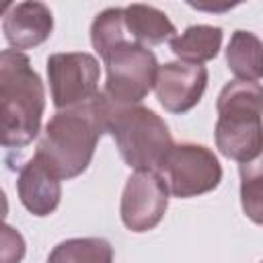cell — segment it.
Returning <instances> with one entry per match:
<instances>
[{
  "instance_id": "cell-8",
  "label": "cell",
  "mask_w": 263,
  "mask_h": 263,
  "mask_svg": "<svg viewBox=\"0 0 263 263\" xmlns=\"http://www.w3.org/2000/svg\"><path fill=\"white\" fill-rule=\"evenodd\" d=\"M168 185L158 171H136L123 187L119 214L132 232H148L160 224L168 208Z\"/></svg>"
},
{
  "instance_id": "cell-4",
  "label": "cell",
  "mask_w": 263,
  "mask_h": 263,
  "mask_svg": "<svg viewBox=\"0 0 263 263\" xmlns=\"http://www.w3.org/2000/svg\"><path fill=\"white\" fill-rule=\"evenodd\" d=\"M109 134L123 162L134 171H160L175 146L166 121L142 105L111 107Z\"/></svg>"
},
{
  "instance_id": "cell-10",
  "label": "cell",
  "mask_w": 263,
  "mask_h": 263,
  "mask_svg": "<svg viewBox=\"0 0 263 263\" xmlns=\"http://www.w3.org/2000/svg\"><path fill=\"white\" fill-rule=\"evenodd\" d=\"M53 31V14L47 4L27 0L12 4L2 21V33L8 45L16 51L31 49L49 39Z\"/></svg>"
},
{
  "instance_id": "cell-16",
  "label": "cell",
  "mask_w": 263,
  "mask_h": 263,
  "mask_svg": "<svg viewBox=\"0 0 263 263\" xmlns=\"http://www.w3.org/2000/svg\"><path fill=\"white\" fill-rule=\"evenodd\" d=\"M125 41H129V35L125 29L123 8L113 6L95 16L90 25V43L101 58H105L107 53H111L115 47H119Z\"/></svg>"
},
{
  "instance_id": "cell-14",
  "label": "cell",
  "mask_w": 263,
  "mask_h": 263,
  "mask_svg": "<svg viewBox=\"0 0 263 263\" xmlns=\"http://www.w3.org/2000/svg\"><path fill=\"white\" fill-rule=\"evenodd\" d=\"M228 70L238 80L257 82L263 78V41L245 29L232 33L226 47Z\"/></svg>"
},
{
  "instance_id": "cell-15",
  "label": "cell",
  "mask_w": 263,
  "mask_h": 263,
  "mask_svg": "<svg viewBox=\"0 0 263 263\" xmlns=\"http://www.w3.org/2000/svg\"><path fill=\"white\" fill-rule=\"evenodd\" d=\"M47 263H113V247L99 236L68 238L51 249Z\"/></svg>"
},
{
  "instance_id": "cell-12",
  "label": "cell",
  "mask_w": 263,
  "mask_h": 263,
  "mask_svg": "<svg viewBox=\"0 0 263 263\" xmlns=\"http://www.w3.org/2000/svg\"><path fill=\"white\" fill-rule=\"evenodd\" d=\"M123 18H125V29L129 39L142 45H158L164 43L166 39L171 41L177 33L175 25L171 18L158 10L156 6L150 4H129L123 8Z\"/></svg>"
},
{
  "instance_id": "cell-3",
  "label": "cell",
  "mask_w": 263,
  "mask_h": 263,
  "mask_svg": "<svg viewBox=\"0 0 263 263\" xmlns=\"http://www.w3.org/2000/svg\"><path fill=\"white\" fill-rule=\"evenodd\" d=\"M214 129L220 154L240 164L263 152V86L251 80H230L218 95Z\"/></svg>"
},
{
  "instance_id": "cell-19",
  "label": "cell",
  "mask_w": 263,
  "mask_h": 263,
  "mask_svg": "<svg viewBox=\"0 0 263 263\" xmlns=\"http://www.w3.org/2000/svg\"><path fill=\"white\" fill-rule=\"evenodd\" d=\"M261 263H263V261H261Z\"/></svg>"
},
{
  "instance_id": "cell-6",
  "label": "cell",
  "mask_w": 263,
  "mask_h": 263,
  "mask_svg": "<svg viewBox=\"0 0 263 263\" xmlns=\"http://www.w3.org/2000/svg\"><path fill=\"white\" fill-rule=\"evenodd\" d=\"M171 195L187 199L214 191L222 181V164L216 154L201 144H177L158 171Z\"/></svg>"
},
{
  "instance_id": "cell-17",
  "label": "cell",
  "mask_w": 263,
  "mask_h": 263,
  "mask_svg": "<svg viewBox=\"0 0 263 263\" xmlns=\"http://www.w3.org/2000/svg\"><path fill=\"white\" fill-rule=\"evenodd\" d=\"M240 203L247 218L263 226V152L240 164Z\"/></svg>"
},
{
  "instance_id": "cell-13",
  "label": "cell",
  "mask_w": 263,
  "mask_h": 263,
  "mask_svg": "<svg viewBox=\"0 0 263 263\" xmlns=\"http://www.w3.org/2000/svg\"><path fill=\"white\" fill-rule=\"evenodd\" d=\"M222 29L214 25H191L181 35H175L168 45L181 62L203 64L218 55L222 47Z\"/></svg>"
},
{
  "instance_id": "cell-7",
  "label": "cell",
  "mask_w": 263,
  "mask_h": 263,
  "mask_svg": "<svg viewBox=\"0 0 263 263\" xmlns=\"http://www.w3.org/2000/svg\"><path fill=\"white\" fill-rule=\"evenodd\" d=\"M101 66L92 53L66 51L47 58V80L51 103L58 111L92 101L99 95Z\"/></svg>"
},
{
  "instance_id": "cell-5",
  "label": "cell",
  "mask_w": 263,
  "mask_h": 263,
  "mask_svg": "<svg viewBox=\"0 0 263 263\" xmlns=\"http://www.w3.org/2000/svg\"><path fill=\"white\" fill-rule=\"evenodd\" d=\"M103 62L107 66L103 97L111 107L140 105V101L154 88L158 62L146 45L129 39L107 53Z\"/></svg>"
},
{
  "instance_id": "cell-1",
  "label": "cell",
  "mask_w": 263,
  "mask_h": 263,
  "mask_svg": "<svg viewBox=\"0 0 263 263\" xmlns=\"http://www.w3.org/2000/svg\"><path fill=\"white\" fill-rule=\"evenodd\" d=\"M109 101L99 92L92 101L58 111L45 125L35 156L60 179L82 175L95 148L105 132H109Z\"/></svg>"
},
{
  "instance_id": "cell-11",
  "label": "cell",
  "mask_w": 263,
  "mask_h": 263,
  "mask_svg": "<svg viewBox=\"0 0 263 263\" xmlns=\"http://www.w3.org/2000/svg\"><path fill=\"white\" fill-rule=\"evenodd\" d=\"M16 193L21 203L33 216H49L58 210L62 199V183L60 179L33 154L18 173Z\"/></svg>"
},
{
  "instance_id": "cell-2",
  "label": "cell",
  "mask_w": 263,
  "mask_h": 263,
  "mask_svg": "<svg viewBox=\"0 0 263 263\" xmlns=\"http://www.w3.org/2000/svg\"><path fill=\"white\" fill-rule=\"evenodd\" d=\"M45 88L31 60L16 49L0 53V117L2 146L25 148L41 132Z\"/></svg>"
},
{
  "instance_id": "cell-9",
  "label": "cell",
  "mask_w": 263,
  "mask_h": 263,
  "mask_svg": "<svg viewBox=\"0 0 263 263\" xmlns=\"http://www.w3.org/2000/svg\"><path fill=\"white\" fill-rule=\"evenodd\" d=\"M208 88V70L191 62H166L158 66L154 92L164 111L181 115L191 111Z\"/></svg>"
},
{
  "instance_id": "cell-18",
  "label": "cell",
  "mask_w": 263,
  "mask_h": 263,
  "mask_svg": "<svg viewBox=\"0 0 263 263\" xmlns=\"http://www.w3.org/2000/svg\"><path fill=\"white\" fill-rule=\"evenodd\" d=\"M2 263H21L25 257V240L23 236L12 228V226H4L2 232Z\"/></svg>"
}]
</instances>
